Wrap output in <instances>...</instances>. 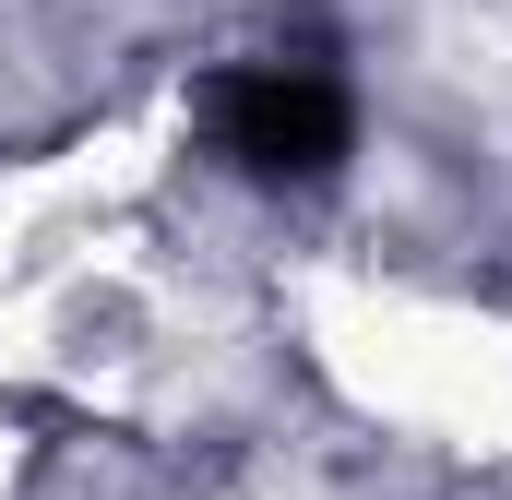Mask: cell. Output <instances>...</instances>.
<instances>
[{
  "label": "cell",
  "mask_w": 512,
  "mask_h": 500,
  "mask_svg": "<svg viewBox=\"0 0 512 500\" xmlns=\"http://www.w3.org/2000/svg\"><path fill=\"white\" fill-rule=\"evenodd\" d=\"M203 131L251 179H334L346 143H358V108H346V84L322 60H262V72H215L203 84Z\"/></svg>",
  "instance_id": "1"
}]
</instances>
